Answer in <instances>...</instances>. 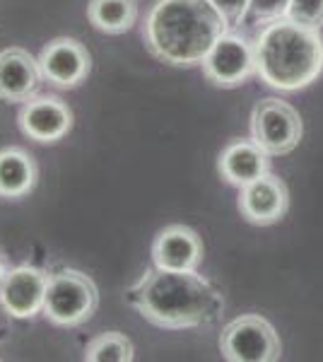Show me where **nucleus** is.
I'll list each match as a JSON object with an SVG mask.
<instances>
[{
	"label": "nucleus",
	"mask_w": 323,
	"mask_h": 362,
	"mask_svg": "<svg viewBox=\"0 0 323 362\" xmlns=\"http://www.w3.org/2000/svg\"><path fill=\"white\" fill-rule=\"evenodd\" d=\"M126 300L145 321L169 331L201 329L222 314V295L198 271L148 268Z\"/></svg>",
	"instance_id": "obj_1"
},
{
	"label": "nucleus",
	"mask_w": 323,
	"mask_h": 362,
	"mask_svg": "<svg viewBox=\"0 0 323 362\" xmlns=\"http://www.w3.org/2000/svg\"><path fill=\"white\" fill-rule=\"evenodd\" d=\"M229 29L208 0H157L145 20L150 54L176 68L201 66L217 39Z\"/></svg>",
	"instance_id": "obj_2"
},
{
	"label": "nucleus",
	"mask_w": 323,
	"mask_h": 362,
	"mask_svg": "<svg viewBox=\"0 0 323 362\" xmlns=\"http://www.w3.org/2000/svg\"><path fill=\"white\" fill-rule=\"evenodd\" d=\"M254 49L256 75L273 90H304L323 73L321 29L304 27L290 17L263 25Z\"/></svg>",
	"instance_id": "obj_3"
},
{
	"label": "nucleus",
	"mask_w": 323,
	"mask_h": 362,
	"mask_svg": "<svg viewBox=\"0 0 323 362\" xmlns=\"http://www.w3.org/2000/svg\"><path fill=\"white\" fill-rule=\"evenodd\" d=\"M99 305V290L95 280L85 276L82 271H58L49 278L44 300V317L56 326H80L92 314L97 312Z\"/></svg>",
	"instance_id": "obj_4"
},
{
	"label": "nucleus",
	"mask_w": 323,
	"mask_h": 362,
	"mask_svg": "<svg viewBox=\"0 0 323 362\" xmlns=\"http://www.w3.org/2000/svg\"><path fill=\"white\" fill-rule=\"evenodd\" d=\"M220 353L227 362H278L283 343L268 319L244 314L222 329Z\"/></svg>",
	"instance_id": "obj_5"
},
{
	"label": "nucleus",
	"mask_w": 323,
	"mask_h": 362,
	"mask_svg": "<svg viewBox=\"0 0 323 362\" xmlns=\"http://www.w3.org/2000/svg\"><path fill=\"white\" fill-rule=\"evenodd\" d=\"M304 136L302 116L292 104L278 97H268L251 112V138L261 145L270 157L290 155Z\"/></svg>",
	"instance_id": "obj_6"
},
{
	"label": "nucleus",
	"mask_w": 323,
	"mask_h": 362,
	"mask_svg": "<svg viewBox=\"0 0 323 362\" xmlns=\"http://www.w3.org/2000/svg\"><path fill=\"white\" fill-rule=\"evenodd\" d=\"M201 66L203 75L215 87L234 90L256 75V49L246 37L227 29L208 51Z\"/></svg>",
	"instance_id": "obj_7"
},
{
	"label": "nucleus",
	"mask_w": 323,
	"mask_h": 362,
	"mask_svg": "<svg viewBox=\"0 0 323 362\" xmlns=\"http://www.w3.org/2000/svg\"><path fill=\"white\" fill-rule=\"evenodd\" d=\"M39 68L49 85L61 87V90H73L87 80L92 70V58L78 39L61 37L41 49Z\"/></svg>",
	"instance_id": "obj_8"
},
{
	"label": "nucleus",
	"mask_w": 323,
	"mask_h": 362,
	"mask_svg": "<svg viewBox=\"0 0 323 362\" xmlns=\"http://www.w3.org/2000/svg\"><path fill=\"white\" fill-rule=\"evenodd\" d=\"M49 278L37 266L10 268L0 285V305L13 319H34L44 312Z\"/></svg>",
	"instance_id": "obj_9"
},
{
	"label": "nucleus",
	"mask_w": 323,
	"mask_h": 362,
	"mask_svg": "<svg viewBox=\"0 0 323 362\" xmlns=\"http://www.w3.org/2000/svg\"><path fill=\"white\" fill-rule=\"evenodd\" d=\"M287 208H290V191L283 179L270 172L239 189V213L251 225L268 227L280 223Z\"/></svg>",
	"instance_id": "obj_10"
},
{
	"label": "nucleus",
	"mask_w": 323,
	"mask_h": 362,
	"mask_svg": "<svg viewBox=\"0 0 323 362\" xmlns=\"http://www.w3.org/2000/svg\"><path fill=\"white\" fill-rule=\"evenodd\" d=\"M20 128L37 143H58L73 128V112L58 97H32L20 109Z\"/></svg>",
	"instance_id": "obj_11"
},
{
	"label": "nucleus",
	"mask_w": 323,
	"mask_h": 362,
	"mask_svg": "<svg viewBox=\"0 0 323 362\" xmlns=\"http://www.w3.org/2000/svg\"><path fill=\"white\" fill-rule=\"evenodd\" d=\"M203 242L191 227L169 225L152 242V264L164 271H198Z\"/></svg>",
	"instance_id": "obj_12"
},
{
	"label": "nucleus",
	"mask_w": 323,
	"mask_h": 362,
	"mask_svg": "<svg viewBox=\"0 0 323 362\" xmlns=\"http://www.w3.org/2000/svg\"><path fill=\"white\" fill-rule=\"evenodd\" d=\"M44 80L39 68V58L25 49L0 51V99L3 102H29L37 97L39 85Z\"/></svg>",
	"instance_id": "obj_13"
},
{
	"label": "nucleus",
	"mask_w": 323,
	"mask_h": 362,
	"mask_svg": "<svg viewBox=\"0 0 323 362\" xmlns=\"http://www.w3.org/2000/svg\"><path fill=\"white\" fill-rule=\"evenodd\" d=\"M217 172L232 186H246L254 179L270 172V155L261 145L251 140H232L217 160Z\"/></svg>",
	"instance_id": "obj_14"
},
{
	"label": "nucleus",
	"mask_w": 323,
	"mask_h": 362,
	"mask_svg": "<svg viewBox=\"0 0 323 362\" xmlns=\"http://www.w3.org/2000/svg\"><path fill=\"white\" fill-rule=\"evenodd\" d=\"M37 186L34 157L22 148L0 150V198H22Z\"/></svg>",
	"instance_id": "obj_15"
},
{
	"label": "nucleus",
	"mask_w": 323,
	"mask_h": 362,
	"mask_svg": "<svg viewBox=\"0 0 323 362\" xmlns=\"http://www.w3.org/2000/svg\"><path fill=\"white\" fill-rule=\"evenodd\" d=\"M87 20L104 34H123L138 20V3L135 0H90Z\"/></svg>",
	"instance_id": "obj_16"
},
{
	"label": "nucleus",
	"mask_w": 323,
	"mask_h": 362,
	"mask_svg": "<svg viewBox=\"0 0 323 362\" xmlns=\"http://www.w3.org/2000/svg\"><path fill=\"white\" fill-rule=\"evenodd\" d=\"M135 350L131 338H126L119 331H107V334L92 338L85 348L87 362H131Z\"/></svg>",
	"instance_id": "obj_17"
},
{
	"label": "nucleus",
	"mask_w": 323,
	"mask_h": 362,
	"mask_svg": "<svg viewBox=\"0 0 323 362\" xmlns=\"http://www.w3.org/2000/svg\"><path fill=\"white\" fill-rule=\"evenodd\" d=\"M287 17L304 27H323V0H292Z\"/></svg>",
	"instance_id": "obj_18"
},
{
	"label": "nucleus",
	"mask_w": 323,
	"mask_h": 362,
	"mask_svg": "<svg viewBox=\"0 0 323 362\" xmlns=\"http://www.w3.org/2000/svg\"><path fill=\"white\" fill-rule=\"evenodd\" d=\"M290 3L292 0H251L249 15H251V20L258 22V25H268V22L287 17Z\"/></svg>",
	"instance_id": "obj_19"
},
{
	"label": "nucleus",
	"mask_w": 323,
	"mask_h": 362,
	"mask_svg": "<svg viewBox=\"0 0 323 362\" xmlns=\"http://www.w3.org/2000/svg\"><path fill=\"white\" fill-rule=\"evenodd\" d=\"M208 3L213 5L222 17H225L229 29H232V27L242 25V22L246 20L251 0H208Z\"/></svg>",
	"instance_id": "obj_20"
},
{
	"label": "nucleus",
	"mask_w": 323,
	"mask_h": 362,
	"mask_svg": "<svg viewBox=\"0 0 323 362\" xmlns=\"http://www.w3.org/2000/svg\"><path fill=\"white\" fill-rule=\"evenodd\" d=\"M5 273H8V271H3V268H0V285H3V278H5Z\"/></svg>",
	"instance_id": "obj_21"
}]
</instances>
